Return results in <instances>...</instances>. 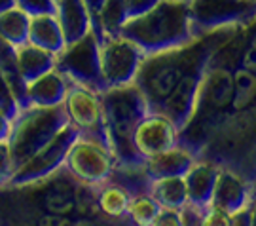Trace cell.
I'll use <instances>...</instances> for the list:
<instances>
[{"label":"cell","mask_w":256,"mask_h":226,"mask_svg":"<svg viewBox=\"0 0 256 226\" xmlns=\"http://www.w3.org/2000/svg\"><path fill=\"white\" fill-rule=\"evenodd\" d=\"M104 218L95 186L74 179L64 167L25 186L0 188V222L84 224Z\"/></svg>","instance_id":"1"},{"label":"cell","mask_w":256,"mask_h":226,"mask_svg":"<svg viewBox=\"0 0 256 226\" xmlns=\"http://www.w3.org/2000/svg\"><path fill=\"white\" fill-rule=\"evenodd\" d=\"M243 29H220V31H214V33H209L205 37L194 40L192 44L182 46V48L144 55L133 84L142 93L148 110L158 112L162 109L169 93L173 91V88L182 78V74L192 67L198 57L228 44Z\"/></svg>","instance_id":"2"},{"label":"cell","mask_w":256,"mask_h":226,"mask_svg":"<svg viewBox=\"0 0 256 226\" xmlns=\"http://www.w3.org/2000/svg\"><path fill=\"white\" fill-rule=\"evenodd\" d=\"M120 35L137 44L144 55L182 48L198 40L194 37L188 4L173 0H160L150 12L128 19Z\"/></svg>","instance_id":"3"},{"label":"cell","mask_w":256,"mask_h":226,"mask_svg":"<svg viewBox=\"0 0 256 226\" xmlns=\"http://www.w3.org/2000/svg\"><path fill=\"white\" fill-rule=\"evenodd\" d=\"M101 103L116 165H142L144 158L133 145L135 127L150 112L142 93L135 84L106 88L101 91Z\"/></svg>","instance_id":"4"},{"label":"cell","mask_w":256,"mask_h":226,"mask_svg":"<svg viewBox=\"0 0 256 226\" xmlns=\"http://www.w3.org/2000/svg\"><path fill=\"white\" fill-rule=\"evenodd\" d=\"M68 124L63 105L57 107H23L12 118L8 146L16 169L21 167L32 154L52 141Z\"/></svg>","instance_id":"5"},{"label":"cell","mask_w":256,"mask_h":226,"mask_svg":"<svg viewBox=\"0 0 256 226\" xmlns=\"http://www.w3.org/2000/svg\"><path fill=\"white\" fill-rule=\"evenodd\" d=\"M188 12L196 38L220 29L247 31L256 23V2L248 0H190Z\"/></svg>","instance_id":"6"},{"label":"cell","mask_w":256,"mask_h":226,"mask_svg":"<svg viewBox=\"0 0 256 226\" xmlns=\"http://www.w3.org/2000/svg\"><path fill=\"white\" fill-rule=\"evenodd\" d=\"M55 69L74 84L86 86L93 91H104V82L101 74V55H99V38L95 31L78 38L76 42L66 44L57 54Z\"/></svg>","instance_id":"7"},{"label":"cell","mask_w":256,"mask_h":226,"mask_svg":"<svg viewBox=\"0 0 256 226\" xmlns=\"http://www.w3.org/2000/svg\"><path fill=\"white\" fill-rule=\"evenodd\" d=\"M63 109L68 124L78 131V137L90 139L110 148L99 91L70 82L63 99Z\"/></svg>","instance_id":"8"},{"label":"cell","mask_w":256,"mask_h":226,"mask_svg":"<svg viewBox=\"0 0 256 226\" xmlns=\"http://www.w3.org/2000/svg\"><path fill=\"white\" fill-rule=\"evenodd\" d=\"M101 74L104 88H118L133 84L137 71L142 63V50L122 35L102 37L99 40Z\"/></svg>","instance_id":"9"},{"label":"cell","mask_w":256,"mask_h":226,"mask_svg":"<svg viewBox=\"0 0 256 226\" xmlns=\"http://www.w3.org/2000/svg\"><path fill=\"white\" fill-rule=\"evenodd\" d=\"M76 139H78V131L70 124H66L52 141H48L21 167L16 169L14 177L10 179L6 186H25V184L42 181L50 175H54L55 171H59L63 167L68 148Z\"/></svg>","instance_id":"10"},{"label":"cell","mask_w":256,"mask_h":226,"mask_svg":"<svg viewBox=\"0 0 256 226\" xmlns=\"http://www.w3.org/2000/svg\"><path fill=\"white\" fill-rule=\"evenodd\" d=\"M114 165H116V158L108 146L99 145L90 139H82V137H78L70 145L63 163V167L74 179L90 186H97L101 182L108 181Z\"/></svg>","instance_id":"11"},{"label":"cell","mask_w":256,"mask_h":226,"mask_svg":"<svg viewBox=\"0 0 256 226\" xmlns=\"http://www.w3.org/2000/svg\"><path fill=\"white\" fill-rule=\"evenodd\" d=\"M214 52H207V54H203L202 57H198L194 61L192 67L182 74V78L178 80V84L169 93V97L165 99L162 109L158 110L160 114H165L169 118L178 131L194 116V110H196V105L200 99V91H202L203 74H205L207 63H209V59L212 57Z\"/></svg>","instance_id":"12"},{"label":"cell","mask_w":256,"mask_h":226,"mask_svg":"<svg viewBox=\"0 0 256 226\" xmlns=\"http://www.w3.org/2000/svg\"><path fill=\"white\" fill-rule=\"evenodd\" d=\"M133 145L137 152L146 160L150 156L178 145V129L165 114L148 112L133 131Z\"/></svg>","instance_id":"13"},{"label":"cell","mask_w":256,"mask_h":226,"mask_svg":"<svg viewBox=\"0 0 256 226\" xmlns=\"http://www.w3.org/2000/svg\"><path fill=\"white\" fill-rule=\"evenodd\" d=\"M252 190H254V182L245 179L234 167L220 163L210 205L224 209L230 215L239 213L241 209H245L248 205V201L252 198Z\"/></svg>","instance_id":"14"},{"label":"cell","mask_w":256,"mask_h":226,"mask_svg":"<svg viewBox=\"0 0 256 226\" xmlns=\"http://www.w3.org/2000/svg\"><path fill=\"white\" fill-rule=\"evenodd\" d=\"M220 162L198 156L190 169L184 173V184H186V194H188V203L196 207L205 209L210 205L212 190L216 184L218 177Z\"/></svg>","instance_id":"15"},{"label":"cell","mask_w":256,"mask_h":226,"mask_svg":"<svg viewBox=\"0 0 256 226\" xmlns=\"http://www.w3.org/2000/svg\"><path fill=\"white\" fill-rule=\"evenodd\" d=\"M70 80L61 71L52 69L36 80L27 84V103L32 107H57L63 105Z\"/></svg>","instance_id":"16"},{"label":"cell","mask_w":256,"mask_h":226,"mask_svg":"<svg viewBox=\"0 0 256 226\" xmlns=\"http://www.w3.org/2000/svg\"><path fill=\"white\" fill-rule=\"evenodd\" d=\"M196 158L198 156L190 152L188 148L174 145L173 148H167L164 152L146 158L144 169H146L150 181L165 179V177H184V173L190 169Z\"/></svg>","instance_id":"17"},{"label":"cell","mask_w":256,"mask_h":226,"mask_svg":"<svg viewBox=\"0 0 256 226\" xmlns=\"http://www.w3.org/2000/svg\"><path fill=\"white\" fill-rule=\"evenodd\" d=\"M55 18L66 44L76 42L92 31V18L84 0H55Z\"/></svg>","instance_id":"18"},{"label":"cell","mask_w":256,"mask_h":226,"mask_svg":"<svg viewBox=\"0 0 256 226\" xmlns=\"http://www.w3.org/2000/svg\"><path fill=\"white\" fill-rule=\"evenodd\" d=\"M27 42L32 46H38L46 52H52L55 55L63 50L66 42H64L63 31H61V25L55 18V14H44V16H32L30 18Z\"/></svg>","instance_id":"19"},{"label":"cell","mask_w":256,"mask_h":226,"mask_svg":"<svg viewBox=\"0 0 256 226\" xmlns=\"http://www.w3.org/2000/svg\"><path fill=\"white\" fill-rule=\"evenodd\" d=\"M16 57H18L19 74L25 84L36 80L38 76L55 69V59H57L55 54L46 52L38 46L28 44V42L16 48Z\"/></svg>","instance_id":"20"},{"label":"cell","mask_w":256,"mask_h":226,"mask_svg":"<svg viewBox=\"0 0 256 226\" xmlns=\"http://www.w3.org/2000/svg\"><path fill=\"white\" fill-rule=\"evenodd\" d=\"M95 198H97V207L104 218H112V220L128 218L131 194L124 186L112 181H104L95 186Z\"/></svg>","instance_id":"21"},{"label":"cell","mask_w":256,"mask_h":226,"mask_svg":"<svg viewBox=\"0 0 256 226\" xmlns=\"http://www.w3.org/2000/svg\"><path fill=\"white\" fill-rule=\"evenodd\" d=\"M0 73L4 74V78L8 82L10 90L16 97L19 109L28 107L27 103V84L23 82L19 74L18 57H16V46H12L0 37Z\"/></svg>","instance_id":"22"},{"label":"cell","mask_w":256,"mask_h":226,"mask_svg":"<svg viewBox=\"0 0 256 226\" xmlns=\"http://www.w3.org/2000/svg\"><path fill=\"white\" fill-rule=\"evenodd\" d=\"M126 21L128 18H126V2L124 0H102V6L95 21L92 23V29L95 31L97 38L101 40L102 37L120 35Z\"/></svg>","instance_id":"23"},{"label":"cell","mask_w":256,"mask_h":226,"mask_svg":"<svg viewBox=\"0 0 256 226\" xmlns=\"http://www.w3.org/2000/svg\"><path fill=\"white\" fill-rule=\"evenodd\" d=\"M150 194H152V198H154L162 207L176 209V211L188 201L184 177L156 179V181L150 182Z\"/></svg>","instance_id":"24"},{"label":"cell","mask_w":256,"mask_h":226,"mask_svg":"<svg viewBox=\"0 0 256 226\" xmlns=\"http://www.w3.org/2000/svg\"><path fill=\"white\" fill-rule=\"evenodd\" d=\"M28 21H30V16H27L18 6H12L0 14V37L16 48L25 44L28 33Z\"/></svg>","instance_id":"25"},{"label":"cell","mask_w":256,"mask_h":226,"mask_svg":"<svg viewBox=\"0 0 256 226\" xmlns=\"http://www.w3.org/2000/svg\"><path fill=\"white\" fill-rule=\"evenodd\" d=\"M108 181L124 186L131 196L150 192V182H152L144 169V163L142 165H114Z\"/></svg>","instance_id":"26"},{"label":"cell","mask_w":256,"mask_h":226,"mask_svg":"<svg viewBox=\"0 0 256 226\" xmlns=\"http://www.w3.org/2000/svg\"><path fill=\"white\" fill-rule=\"evenodd\" d=\"M256 97V74L239 67L234 73V93L230 109L232 112H243L250 107L252 99Z\"/></svg>","instance_id":"27"},{"label":"cell","mask_w":256,"mask_h":226,"mask_svg":"<svg viewBox=\"0 0 256 226\" xmlns=\"http://www.w3.org/2000/svg\"><path fill=\"white\" fill-rule=\"evenodd\" d=\"M162 205L152 198L150 192L135 194L131 196L128 205V218L137 226H152L154 218L158 217Z\"/></svg>","instance_id":"28"},{"label":"cell","mask_w":256,"mask_h":226,"mask_svg":"<svg viewBox=\"0 0 256 226\" xmlns=\"http://www.w3.org/2000/svg\"><path fill=\"white\" fill-rule=\"evenodd\" d=\"M16 6L21 8L27 16H44L55 14V0H16Z\"/></svg>","instance_id":"29"},{"label":"cell","mask_w":256,"mask_h":226,"mask_svg":"<svg viewBox=\"0 0 256 226\" xmlns=\"http://www.w3.org/2000/svg\"><path fill=\"white\" fill-rule=\"evenodd\" d=\"M16 173V165L12 160V152H10L8 141H0V188L6 186L10 179Z\"/></svg>","instance_id":"30"},{"label":"cell","mask_w":256,"mask_h":226,"mask_svg":"<svg viewBox=\"0 0 256 226\" xmlns=\"http://www.w3.org/2000/svg\"><path fill=\"white\" fill-rule=\"evenodd\" d=\"M0 110L2 112H6L10 118H14L18 114V103H16V97H14V93L10 90L8 82L4 78V74L0 73Z\"/></svg>","instance_id":"31"},{"label":"cell","mask_w":256,"mask_h":226,"mask_svg":"<svg viewBox=\"0 0 256 226\" xmlns=\"http://www.w3.org/2000/svg\"><path fill=\"white\" fill-rule=\"evenodd\" d=\"M202 226H232V215L224 209H218L214 205H207L203 211Z\"/></svg>","instance_id":"32"},{"label":"cell","mask_w":256,"mask_h":226,"mask_svg":"<svg viewBox=\"0 0 256 226\" xmlns=\"http://www.w3.org/2000/svg\"><path fill=\"white\" fill-rule=\"evenodd\" d=\"M126 2V18L135 19L154 8L160 0H124Z\"/></svg>","instance_id":"33"},{"label":"cell","mask_w":256,"mask_h":226,"mask_svg":"<svg viewBox=\"0 0 256 226\" xmlns=\"http://www.w3.org/2000/svg\"><path fill=\"white\" fill-rule=\"evenodd\" d=\"M152 226H182L180 224V215L176 209H167L162 207L158 217L154 218V224Z\"/></svg>","instance_id":"34"},{"label":"cell","mask_w":256,"mask_h":226,"mask_svg":"<svg viewBox=\"0 0 256 226\" xmlns=\"http://www.w3.org/2000/svg\"><path fill=\"white\" fill-rule=\"evenodd\" d=\"M10 126H12V118L0 110V141H6L10 135Z\"/></svg>","instance_id":"35"},{"label":"cell","mask_w":256,"mask_h":226,"mask_svg":"<svg viewBox=\"0 0 256 226\" xmlns=\"http://www.w3.org/2000/svg\"><path fill=\"white\" fill-rule=\"evenodd\" d=\"M247 211H248V226H256V184H254V190H252V198L248 201L247 205Z\"/></svg>","instance_id":"36"},{"label":"cell","mask_w":256,"mask_h":226,"mask_svg":"<svg viewBox=\"0 0 256 226\" xmlns=\"http://www.w3.org/2000/svg\"><path fill=\"white\" fill-rule=\"evenodd\" d=\"M84 2H86V6H88V12H90V18H92V23H93L102 6V0H84Z\"/></svg>","instance_id":"37"},{"label":"cell","mask_w":256,"mask_h":226,"mask_svg":"<svg viewBox=\"0 0 256 226\" xmlns=\"http://www.w3.org/2000/svg\"><path fill=\"white\" fill-rule=\"evenodd\" d=\"M12 6H16V0H0V14L6 12L8 8H12Z\"/></svg>","instance_id":"38"},{"label":"cell","mask_w":256,"mask_h":226,"mask_svg":"<svg viewBox=\"0 0 256 226\" xmlns=\"http://www.w3.org/2000/svg\"><path fill=\"white\" fill-rule=\"evenodd\" d=\"M173 2H184V4H188L190 0H173Z\"/></svg>","instance_id":"39"},{"label":"cell","mask_w":256,"mask_h":226,"mask_svg":"<svg viewBox=\"0 0 256 226\" xmlns=\"http://www.w3.org/2000/svg\"><path fill=\"white\" fill-rule=\"evenodd\" d=\"M248 2H256V0H248Z\"/></svg>","instance_id":"40"}]
</instances>
